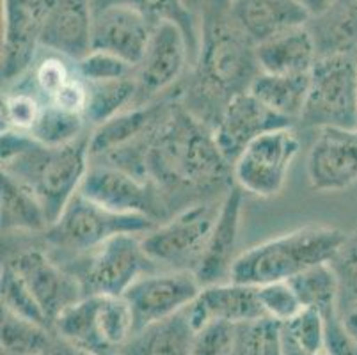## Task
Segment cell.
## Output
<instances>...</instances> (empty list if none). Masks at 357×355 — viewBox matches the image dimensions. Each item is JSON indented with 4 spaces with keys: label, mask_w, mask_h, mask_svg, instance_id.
Instances as JSON below:
<instances>
[{
    "label": "cell",
    "mask_w": 357,
    "mask_h": 355,
    "mask_svg": "<svg viewBox=\"0 0 357 355\" xmlns=\"http://www.w3.org/2000/svg\"><path fill=\"white\" fill-rule=\"evenodd\" d=\"M298 151L301 139L294 126L263 133L233 162V181L245 194L275 197L283 192Z\"/></svg>",
    "instance_id": "8fae6325"
},
{
    "label": "cell",
    "mask_w": 357,
    "mask_h": 355,
    "mask_svg": "<svg viewBox=\"0 0 357 355\" xmlns=\"http://www.w3.org/2000/svg\"><path fill=\"white\" fill-rule=\"evenodd\" d=\"M233 15L256 45L311 20L297 0H233Z\"/></svg>",
    "instance_id": "44dd1931"
},
{
    "label": "cell",
    "mask_w": 357,
    "mask_h": 355,
    "mask_svg": "<svg viewBox=\"0 0 357 355\" xmlns=\"http://www.w3.org/2000/svg\"><path fill=\"white\" fill-rule=\"evenodd\" d=\"M183 2H185V6H187V8H189L190 11L197 16V18H199L201 8H203V0H183Z\"/></svg>",
    "instance_id": "c3c4849f"
},
{
    "label": "cell",
    "mask_w": 357,
    "mask_h": 355,
    "mask_svg": "<svg viewBox=\"0 0 357 355\" xmlns=\"http://www.w3.org/2000/svg\"><path fill=\"white\" fill-rule=\"evenodd\" d=\"M0 292H2V309L13 312L16 317L34 322V324L50 327L40 302L36 301L29 286L20 278V273L13 270L9 265H4V263H2Z\"/></svg>",
    "instance_id": "d6a6232c"
},
{
    "label": "cell",
    "mask_w": 357,
    "mask_h": 355,
    "mask_svg": "<svg viewBox=\"0 0 357 355\" xmlns=\"http://www.w3.org/2000/svg\"><path fill=\"white\" fill-rule=\"evenodd\" d=\"M75 73L82 78L84 82H105L134 75V68L121 57L109 52L91 50L82 59L73 63Z\"/></svg>",
    "instance_id": "74e56055"
},
{
    "label": "cell",
    "mask_w": 357,
    "mask_h": 355,
    "mask_svg": "<svg viewBox=\"0 0 357 355\" xmlns=\"http://www.w3.org/2000/svg\"><path fill=\"white\" fill-rule=\"evenodd\" d=\"M240 325L212 320L194 332L190 355H231L238 340Z\"/></svg>",
    "instance_id": "f35d334b"
},
{
    "label": "cell",
    "mask_w": 357,
    "mask_h": 355,
    "mask_svg": "<svg viewBox=\"0 0 357 355\" xmlns=\"http://www.w3.org/2000/svg\"><path fill=\"white\" fill-rule=\"evenodd\" d=\"M297 2L310 13L311 18H314V16L326 13L333 6L334 0H297Z\"/></svg>",
    "instance_id": "f6af8a7d"
},
{
    "label": "cell",
    "mask_w": 357,
    "mask_h": 355,
    "mask_svg": "<svg viewBox=\"0 0 357 355\" xmlns=\"http://www.w3.org/2000/svg\"><path fill=\"white\" fill-rule=\"evenodd\" d=\"M194 332L185 308L173 317L139 328L116 355H190Z\"/></svg>",
    "instance_id": "603a6c76"
},
{
    "label": "cell",
    "mask_w": 357,
    "mask_h": 355,
    "mask_svg": "<svg viewBox=\"0 0 357 355\" xmlns=\"http://www.w3.org/2000/svg\"><path fill=\"white\" fill-rule=\"evenodd\" d=\"M91 2H93V8H103V6L112 4L130 6L142 13L155 25L162 24V22H173L183 31L185 38L189 41L194 63H196L197 52H199L201 22L185 6L183 0H91Z\"/></svg>",
    "instance_id": "83f0119b"
},
{
    "label": "cell",
    "mask_w": 357,
    "mask_h": 355,
    "mask_svg": "<svg viewBox=\"0 0 357 355\" xmlns=\"http://www.w3.org/2000/svg\"><path fill=\"white\" fill-rule=\"evenodd\" d=\"M222 197L190 204L142 234V249L151 263L157 269L196 272L219 217Z\"/></svg>",
    "instance_id": "52a82bcc"
},
{
    "label": "cell",
    "mask_w": 357,
    "mask_h": 355,
    "mask_svg": "<svg viewBox=\"0 0 357 355\" xmlns=\"http://www.w3.org/2000/svg\"><path fill=\"white\" fill-rule=\"evenodd\" d=\"M80 194L100 206L118 213L142 215L157 224L171 217L160 194L148 180L103 162H91Z\"/></svg>",
    "instance_id": "7c38bea8"
},
{
    "label": "cell",
    "mask_w": 357,
    "mask_h": 355,
    "mask_svg": "<svg viewBox=\"0 0 357 355\" xmlns=\"http://www.w3.org/2000/svg\"><path fill=\"white\" fill-rule=\"evenodd\" d=\"M287 126L295 125L259 102L251 91H245L233 98L224 109L219 123L213 128V135L219 149L233 167L236 156L252 141H256L263 133L287 128Z\"/></svg>",
    "instance_id": "2e32d148"
},
{
    "label": "cell",
    "mask_w": 357,
    "mask_h": 355,
    "mask_svg": "<svg viewBox=\"0 0 357 355\" xmlns=\"http://www.w3.org/2000/svg\"><path fill=\"white\" fill-rule=\"evenodd\" d=\"M326 320L329 355H357V340L347 331L337 309L326 315Z\"/></svg>",
    "instance_id": "ab89813d"
},
{
    "label": "cell",
    "mask_w": 357,
    "mask_h": 355,
    "mask_svg": "<svg viewBox=\"0 0 357 355\" xmlns=\"http://www.w3.org/2000/svg\"><path fill=\"white\" fill-rule=\"evenodd\" d=\"M155 27L157 25L130 6L93 8L91 47L93 50L118 55L132 66H137Z\"/></svg>",
    "instance_id": "e0dca14e"
},
{
    "label": "cell",
    "mask_w": 357,
    "mask_h": 355,
    "mask_svg": "<svg viewBox=\"0 0 357 355\" xmlns=\"http://www.w3.org/2000/svg\"><path fill=\"white\" fill-rule=\"evenodd\" d=\"M144 171L171 217L190 204L219 199L235 185L213 130L185 110L180 100L155 132Z\"/></svg>",
    "instance_id": "6da1fadb"
},
{
    "label": "cell",
    "mask_w": 357,
    "mask_h": 355,
    "mask_svg": "<svg viewBox=\"0 0 357 355\" xmlns=\"http://www.w3.org/2000/svg\"><path fill=\"white\" fill-rule=\"evenodd\" d=\"M89 133L66 146H45L29 133L2 130V172L34 192L50 226L82 187L91 164Z\"/></svg>",
    "instance_id": "3957f363"
},
{
    "label": "cell",
    "mask_w": 357,
    "mask_h": 355,
    "mask_svg": "<svg viewBox=\"0 0 357 355\" xmlns=\"http://www.w3.org/2000/svg\"><path fill=\"white\" fill-rule=\"evenodd\" d=\"M82 285L84 295H116L126 289L146 272L157 270L142 249V234H119L98 249L64 263Z\"/></svg>",
    "instance_id": "ba28073f"
},
{
    "label": "cell",
    "mask_w": 357,
    "mask_h": 355,
    "mask_svg": "<svg viewBox=\"0 0 357 355\" xmlns=\"http://www.w3.org/2000/svg\"><path fill=\"white\" fill-rule=\"evenodd\" d=\"M259 102L295 125L301 121L310 91V75L259 73L249 87Z\"/></svg>",
    "instance_id": "484cf974"
},
{
    "label": "cell",
    "mask_w": 357,
    "mask_h": 355,
    "mask_svg": "<svg viewBox=\"0 0 357 355\" xmlns=\"http://www.w3.org/2000/svg\"><path fill=\"white\" fill-rule=\"evenodd\" d=\"M304 308H314L329 315L337 309V278L329 263L307 269L290 279Z\"/></svg>",
    "instance_id": "4dcf8cb0"
},
{
    "label": "cell",
    "mask_w": 357,
    "mask_h": 355,
    "mask_svg": "<svg viewBox=\"0 0 357 355\" xmlns=\"http://www.w3.org/2000/svg\"><path fill=\"white\" fill-rule=\"evenodd\" d=\"M317 43L318 57L354 54L357 48V0H334L322 15L307 22Z\"/></svg>",
    "instance_id": "d4e9b609"
},
{
    "label": "cell",
    "mask_w": 357,
    "mask_h": 355,
    "mask_svg": "<svg viewBox=\"0 0 357 355\" xmlns=\"http://www.w3.org/2000/svg\"><path fill=\"white\" fill-rule=\"evenodd\" d=\"M243 195L245 192L233 185L222 197L219 217L215 220L208 243L204 247L201 262L196 269V278L201 286L229 281L233 263L236 259L240 222H242Z\"/></svg>",
    "instance_id": "ffe728a7"
},
{
    "label": "cell",
    "mask_w": 357,
    "mask_h": 355,
    "mask_svg": "<svg viewBox=\"0 0 357 355\" xmlns=\"http://www.w3.org/2000/svg\"><path fill=\"white\" fill-rule=\"evenodd\" d=\"M281 327H283V325H281ZM283 350H284V355H329V352H322V354H313V352L303 350V348L297 347L294 341L288 340L284 334H283Z\"/></svg>",
    "instance_id": "bcb514c9"
},
{
    "label": "cell",
    "mask_w": 357,
    "mask_h": 355,
    "mask_svg": "<svg viewBox=\"0 0 357 355\" xmlns=\"http://www.w3.org/2000/svg\"><path fill=\"white\" fill-rule=\"evenodd\" d=\"M93 2L52 0L40 32V47L68 61H79L93 50Z\"/></svg>",
    "instance_id": "ac0fdd59"
},
{
    "label": "cell",
    "mask_w": 357,
    "mask_h": 355,
    "mask_svg": "<svg viewBox=\"0 0 357 355\" xmlns=\"http://www.w3.org/2000/svg\"><path fill=\"white\" fill-rule=\"evenodd\" d=\"M73 75L75 68H70L68 59L50 54L41 59L40 63L32 64L31 70L22 78L40 94L45 103H48Z\"/></svg>",
    "instance_id": "d590c367"
},
{
    "label": "cell",
    "mask_w": 357,
    "mask_h": 355,
    "mask_svg": "<svg viewBox=\"0 0 357 355\" xmlns=\"http://www.w3.org/2000/svg\"><path fill=\"white\" fill-rule=\"evenodd\" d=\"M307 180L318 192H342L357 183V128H322L306 160Z\"/></svg>",
    "instance_id": "9a60e30c"
},
{
    "label": "cell",
    "mask_w": 357,
    "mask_h": 355,
    "mask_svg": "<svg viewBox=\"0 0 357 355\" xmlns=\"http://www.w3.org/2000/svg\"><path fill=\"white\" fill-rule=\"evenodd\" d=\"M48 355H96L93 352L86 350V348H80L77 345L70 343V341L63 340V338L55 336L54 343H52Z\"/></svg>",
    "instance_id": "ee69618b"
},
{
    "label": "cell",
    "mask_w": 357,
    "mask_h": 355,
    "mask_svg": "<svg viewBox=\"0 0 357 355\" xmlns=\"http://www.w3.org/2000/svg\"><path fill=\"white\" fill-rule=\"evenodd\" d=\"M283 334L306 352L313 354L327 352L326 315L314 308H304L294 320L284 324Z\"/></svg>",
    "instance_id": "e575fe53"
},
{
    "label": "cell",
    "mask_w": 357,
    "mask_h": 355,
    "mask_svg": "<svg viewBox=\"0 0 357 355\" xmlns=\"http://www.w3.org/2000/svg\"><path fill=\"white\" fill-rule=\"evenodd\" d=\"M194 331L212 320L235 325L267 320L258 297V286L236 281H224L203 286L196 301L187 308Z\"/></svg>",
    "instance_id": "d6986e66"
},
{
    "label": "cell",
    "mask_w": 357,
    "mask_h": 355,
    "mask_svg": "<svg viewBox=\"0 0 357 355\" xmlns=\"http://www.w3.org/2000/svg\"><path fill=\"white\" fill-rule=\"evenodd\" d=\"M329 265L337 278V312L342 317L357 305V231L347 234Z\"/></svg>",
    "instance_id": "836d02e7"
},
{
    "label": "cell",
    "mask_w": 357,
    "mask_h": 355,
    "mask_svg": "<svg viewBox=\"0 0 357 355\" xmlns=\"http://www.w3.org/2000/svg\"><path fill=\"white\" fill-rule=\"evenodd\" d=\"M201 288L196 273L189 270L157 269L146 272L123 295L134 312L135 332L189 308Z\"/></svg>",
    "instance_id": "4fadbf2b"
},
{
    "label": "cell",
    "mask_w": 357,
    "mask_h": 355,
    "mask_svg": "<svg viewBox=\"0 0 357 355\" xmlns=\"http://www.w3.org/2000/svg\"><path fill=\"white\" fill-rule=\"evenodd\" d=\"M15 236H18L20 246L6 239L2 263L20 273L36 301L40 302L50 327H54L61 312L84 297L82 285L48 252L41 236L38 242H27L24 234Z\"/></svg>",
    "instance_id": "9c48e42d"
},
{
    "label": "cell",
    "mask_w": 357,
    "mask_h": 355,
    "mask_svg": "<svg viewBox=\"0 0 357 355\" xmlns=\"http://www.w3.org/2000/svg\"><path fill=\"white\" fill-rule=\"evenodd\" d=\"M55 332L50 327L34 324L2 309V355H41L48 354Z\"/></svg>",
    "instance_id": "f1b7e54d"
},
{
    "label": "cell",
    "mask_w": 357,
    "mask_h": 355,
    "mask_svg": "<svg viewBox=\"0 0 357 355\" xmlns=\"http://www.w3.org/2000/svg\"><path fill=\"white\" fill-rule=\"evenodd\" d=\"M87 105L84 110L89 128L103 125L118 114L135 107V82L134 75L105 82H86Z\"/></svg>",
    "instance_id": "4316f807"
},
{
    "label": "cell",
    "mask_w": 357,
    "mask_h": 355,
    "mask_svg": "<svg viewBox=\"0 0 357 355\" xmlns=\"http://www.w3.org/2000/svg\"><path fill=\"white\" fill-rule=\"evenodd\" d=\"M15 89L8 91L2 102V121L4 130L29 133L36 125L45 102L41 96L25 82L24 78L16 80Z\"/></svg>",
    "instance_id": "1f68e13d"
},
{
    "label": "cell",
    "mask_w": 357,
    "mask_h": 355,
    "mask_svg": "<svg viewBox=\"0 0 357 355\" xmlns=\"http://www.w3.org/2000/svg\"><path fill=\"white\" fill-rule=\"evenodd\" d=\"M258 297L265 318L281 325L294 320L304 309L303 302L290 281H278L258 286Z\"/></svg>",
    "instance_id": "8d00e7d4"
},
{
    "label": "cell",
    "mask_w": 357,
    "mask_h": 355,
    "mask_svg": "<svg viewBox=\"0 0 357 355\" xmlns=\"http://www.w3.org/2000/svg\"><path fill=\"white\" fill-rule=\"evenodd\" d=\"M91 132L82 114L70 112L54 103H45L29 135L45 146H66Z\"/></svg>",
    "instance_id": "f546056e"
},
{
    "label": "cell",
    "mask_w": 357,
    "mask_h": 355,
    "mask_svg": "<svg viewBox=\"0 0 357 355\" xmlns=\"http://www.w3.org/2000/svg\"><path fill=\"white\" fill-rule=\"evenodd\" d=\"M199 22V52L181 84L180 103L213 130L228 103L249 91L261 70L256 43L233 15V0H203Z\"/></svg>",
    "instance_id": "7a4b0ae2"
},
{
    "label": "cell",
    "mask_w": 357,
    "mask_h": 355,
    "mask_svg": "<svg viewBox=\"0 0 357 355\" xmlns=\"http://www.w3.org/2000/svg\"><path fill=\"white\" fill-rule=\"evenodd\" d=\"M158 224L142 215L118 213L86 195H75L61 217L41 233V242L61 265L98 249L119 234H146Z\"/></svg>",
    "instance_id": "5b68a950"
},
{
    "label": "cell",
    "mask_w": 357,
    "mask_h": 355,
    "mask_svg": "<svg viewBox=\"0 0 357 355\" xmlns=\"http://www.w3.org/2000/svg\"><path fill=\"white\" fill-rule=\"evenodd\" d=\"M52 0H4L2 80L13 86L32 68Z\"/></svg>",
    "instance_id": "5bb4252c"
},
{
    "label": "cell",
    "mask_w": 357,
    "mask_h": 355,
    "mask_svg": "<svg viewBox=\"0 0 357 355\" xmlns=\"http://www.w3.org/2000/svg\"><path fill=\"white\" fill-rule=\"evenodd\" d=\"M261 332H263V320L240 325L238 340H236V347L231 355H259V347H261Z\"/></svg>",
    "instance_id": "b9f144b4"
},
{
    "label": "cell",
    "mask_w": 357,
    "mask_h": 355,
    "mask_svg": "<svg viewBox=\"0 0 357 355\" xmlns=\"http://www.w3.org/2000/svg\"><path fill=\"white\" fill-rule=\"evenodd\" d=\"M259 355H284L283 327H281V324L272 320H263Z\"/></svg>",
    "instance_id": "7bdbcfd3"
},
{
    "label": "cell",
    "mask_w": 357,
    "mask_h": 355,
    "mask_svg": "<svg viewBox=\"0 0 357 355\" xmlns=\"http://www.w3.org/2000/svg\"><path fill=\"white\" fill-rule=\"evenodd\" d=\"M345 239L347 233L337 227H298L240 252L229 279L251 286L290 281L307 269L333 262Z\"/></svg>",
    "instance_id": "277c9868"
},
{
    "label": "cell",
    "mask_w": 357,
    "mask_h": 355,
    "mask_svg": "<svg viewBox=\"0 0 357 355\" xmlns=\"http://www.w3.org/2000/svg\"><path fill=\"white\" fill-rule=\"evenodd\" d=\"M256 59L261 73L310 75L318 50L306 24L256 45Z\"/></svg>",
    "instance_id": "7402d4cb"
},
{
    "label": "cell",
    "mask_w": 357,
    "mask_h": 355,
    "mask_svg": "<svg viewBox=\"0 0 357 355\" xmlns=\"http://www.w3.org/2000/svg\"><path fill=\"white\" fill-rule=\"evenodd\" d=\"M298 123L317 132L322 128H357L356 55L333 54L317 59Z\"/></svg>",
    "instance_id": "8992f818"
},
{
    "label": "cell",
    "mask_w": 357,
    "mask_h": 355,
    "mask_svg": "<svg viewBox=\"0 0 357 355\" xmlns=\"http://www.w3.org/2000/svg\"><path fill=\"white\" fill-rule=\"evenodd\" d=\"M48 103H54V105L61 107L64 110H70V112L82 114L86 110L87 105V86L79 75L75 73L73 77L61 87L55 96L52 98Z\"/></svg>",
    "instance_id": "60d3db41"
},
{
    "label": "cell",
    "mask_w": 357,
    "mask_h": 355,
    "mask_svg": "<svg viewBox=\"0 0 357 355\" xmlns=\"http://www.w3.org/2000/svg\"><path fill=\"white\" fill-rule=\"evenodd\" d=\"M41 355H48V354H41Z\"/></svg>",
    "instance_id": "681fc988"
},
{
    "label": "cell",
    "mask_w": 357,
    "mask_h": 355,
    "mask_svg": "<svg viewBox=\"0 0 357 355\" xmlns=\"http://www.w3.org/2000/svg\"><path fill=\"white\" fill-rule=\"evenodd\" d=\"M0 204L2 234H41L50 227L43 204L34 192L6 172L0 180Z\"/></svg>",
    "instance_id": "cb8c5ba5"
},
{
    "label": "cell",
    "mask_w": 357,
    "mask_h": 355,
    "mask_svg": "<svg viewBox=\"0 0 357 355\" xmlns=\"http://www.w3.org/2000/svg\"><path fill=\"white\" fill-rule=\"evenodd\" d=\"M192 66L194 59L183 31L173 22L158 24L134 68L135 107L153 103L176 91Z\"/></svg>",
    "instance_id": "30bf717a"
},
{
    "label": "cell",
    "mask_w": 357,
    "mask_h": 355,
    "mask_svg": "<svg viewBox=\"0 0 357 355\" xmlns=\"http://www.w3.org/2000/svg\"><path fill=\"white\" fill-rule=\"evenodd\" d=\"M342 322L347 327V331L357 340V305L350 309V311H347L345 315H342Z\"/></svg>",
    "instance_id": "7dc6e473"
}]
</instances>
